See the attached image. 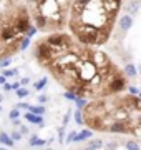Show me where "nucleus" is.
I'll return each mask as SVG.
<instances>
[{
	"label": "nucleus",
	"instance_id": "f257e3e1",
	"mask_svg": "<svg viewBox=\"0 0 141 150\" xmlns=\"http://www.w3.org/2000/svg\"><path fill=\"white\" fill-rule=\"evenodd\" d=\"M33 13L43 17L47 23V30L61 28L65 23V13L70 7V2H57V0H43V2H32Z\"/></svg>",
	"mask_w": 141,
	"mask_h": 150
},
{
	"label": "nucleus",
	"instance_id": "f03ea898",
	"mask_svg": "<svg viewBox=\"0 0 141 150\" xmlns=\"http://www.w3.org/2000/svg\"><path fill=\"white\" fill-rule=\"evenodd\" d=\"M70 28L75 33V37L85 45H101L108 40L110 30L103 28V30H96V28L90 27V25H83L80 20L76 18H70Z\"/></svg>",
	"mask_w": 141,
	"mask_h": 150
},
{
	"label": "nucleus",
	"instance_id": "7ed1b4c3",
	"mask_svg": "<svg viewBox=\"0 0 141 150\" xmlns=\"http://www.w3.org/2000/svg\"><path fill=\"white\" fill-rule=\"evenodd\" d=\"M125 87H126L125 79L118 74H113L108 80H106V88H108L111 93H118V92H121Z\"/></svg>",
	"mask_w": 141,
	"mask_h": 150
},
{
	"label": "nucleus",
	"instance_id": "20e7f679",
	"mask_svg": "<svg viewBox=\"0 0 141 150\" xmlns=\"http://www.w3.org/2000/svg\"><path fill=\"white\" fill-rule=\"evenodd\" d=\"M106 129L111 132V134H131L133 129H131L130 125H126L125 122H113L106 125Z\"/></svg>",
	"mask_w": 141,
	"mask_h": 150
},
{
	"label": "nucleus",
	"instance_id": "39448f33",
	"mask_svg": "<svg viewBox=\"0 0 141 150\" xmlns=\"http://www.w3.org/2000/svg\"><path fill=\"white\" fill-rule=\"evenodd\" d=\"M101 7H103V10L110 15H116V12L119 10V7L121 4L119 2H114V0H103L101 2Z\"/></svg>",
	"mask_w": 141,
	"mask_h": 150
},
{
	"label": "nucleus",
	"instance_id": "423d86ee",
	"mask_svg": "<svg viewBox=\"0 0 141 150\" xmlns=\"http://www.w3.org/2000/svg\"><path fill=\"white\" fill-rule=\"evenodd\" d=\"M131 25H133V18H131L130 15H123V17H119V28H121L123 32L130 30Z\"/></svg>",
	"mask_w": 141,
	"mask_h": 150
},
{
	"label": "nucleus",
	"instance_id": "0eeeda50",
	"mask_svg": "<svg viewBox=\"0 0 141 150\" xmlns=\"http://www.w3.org/2000/svg\"><path fill=\"white\" fill-rule=\"evenodd\" d=\"M25 118H27L28 123H35V125L43 127V117H40V115H33V113L27 112V113H25Z\"/></svg>",
	"mask_w": 141,
	"mask_h": 150
},
{
	"label": "nucleus",
	"instance_id": "6e6552de",
	"mask_svg": "<svg viewBox=\"0 0 141 150\" xmlns=\"http://www.w3.org/2000/svg\"><path fill=\"white\" fill-rule=\"evenodd\" d=\"M91 135H93L91 130L85 129V130H82L80 134H76V137H75V140H73V142H83V140H88V139H91Z\"/></svg>",
	"mask_w": 141,
	"mask_h": 150
},
{
	"label": "nucleus",
	"instance_id": "1a4fd4ad",
	"mask_svg": "<svg viewBox=\"0 0 141 150\" xmlns=\"http://www.w3.org/2000/svg\"><path fill=\"white\" fill-rule=\"evenodd\" d=\"M27 110L30 113H33V115H40V117L45 113V107H43V105H35V107H33V105H28Z\"/></svg>",
	"mask_w": 141,
	"mask_h": 150
},
{
	"label": "nucleus",
	"instance_id": "9d476101",
	"mask_svg": "<svg viewBox=\"0 0 141 150\" xmlns=\"http://www.w3.org/2000/svg\"><path fill=\"white\" fill-rule=\"evenodd\" d=\"M0 144L7 145V147H13V140L10 139V135L5 132H0Z\"/></svg>",
	"mask_w": 141,
	"mask_h": 150
},
{
	"label": "nucleus",
	"instance_id": "9b49d317",
	"mask_svg": "<svg viewBox=\"0 0 141 150\" xmlns=\"http://www.w3.org/2000/svg\"><path fill=\"white\" fill-rule=\"evenodd\" d=\"M125 75L126 77H136L138 75V69L133 64H126L125 65Z\"/></svg>",
	"mask_w": 141,
	"mask_h": 150
},
{
	"label": "nucleus",
	"instance_id": "f8f14e48",
	"mask_svg": "<svg viewBox=\"0 0 141 150\" xmlns=\"http://www.w3.org/2000/svg\"><path fill=\"white\" fill-rule=\"evenodd\" d=\"M30 145H32V147H42V145H47V140L38 139L37 135H32V137H30Z\"/></svg>",
	"mask_w": 141,
	"mask_h": 150
},
{
	"label": "nucleus",
	"instance_id": "ddd939ff",
	"mask_svg": "<svg viewBox=\"0 0 141 150\" xmlns=\"http://www.w3.org/2000/svg\"><path fill=\"white\" fill-rule=\"evenodd\" d=\"M88 147H90V149H93V150L101 149V147H103V140L95 139V140H91V142H90V145H88Z\"/></svg>",
	"mask_w": 141,
	"mask_h": 150
},
{
	"label": "nucleus",
	"instance_id": "4468645a",
	"mask_svg": "<svg viewBox=\"0 0 141 150\" xmlns=\"http://www.w3.org/2000/svg\"><path fill=\"white\" fill-rule=\"evenodd\" d=\"M28 45H30V38H27L25 35H23L22 40H20V45H18V48H20V50H27Z\"/></svg>",
	"mask_w": 141,
	"mask_h": 150
},
{
	"label": "nucleus",
	"instance_id": "2eb2a0df",
	"mask_svg": "<svg viewBox=\"0 0 141 150\" xmlns=\"http://www.w3.org/2000/svg\"><path fill=\"white\" fill-rule=\"evenodd\" d=\"M15 93H17V97H18V98H23V97H28V95H30V92H28L25 87H20V88H18Z\"/></svg>",
	"mask_w": 141,
	"mask_h": 150
},
{
	"label": "nucleus",
	"instance_id": "dca6fc26",
	"mask_svg": "<svg viewBox=\"0 0 141 150\" xmlns=\"http://www.w3.org/2000/svg\"><path fill=\"white\" fill-rule=\"evenodd\" d=\"M126 150H140V145L135 140H128L126 142Z\"/></svg>",
	"mask_w": 141,
	"mask_h": 150
},
{
	"label": "nucleus",
	"instance_id": "f3484780",
	"mask_svg": "<svg viewBox=\"0 0 141 150\" xmlns=\"http://www.w3.org/2000/svg\"><path fill=\"white\" fill-rule=\"evenodd\" d=\"M83 113H82V110H76L75 112V122L78 123V125H83V123H85V120H83Z\"/></svg>",
	"mask_w": 141,
	"mask_h": 150
},
{
	"label": "nucleus",
	"instance_id": "a211bd4d",
	"mask_svg": "<svg viewBox=\"0 0 141 150\" xmlns=\"http://www.w3.org/2000/svg\"><path fill=\"white\" fill-rule=\"evenodd\" d=\"M47 82H48L47 79H42V80H38L37 83L33 85V87H35V90H42V88H43V87L47 85Z\"/></svg>",
	"mask_w": 141,
	"mask_h": 150
},
{
	"label": "nucleus",
	"instance_id": "6ab92c4d",
	"mask_svg": "<svg viewBox=\"0 0 141 150\" xmlns=\"http://www.w3.org/2000/svg\"><path fill=\"white\" fill-rule=\"evenodd\" d=\"M75 103H76V107H78V110H82L83 107H87V98H76Z\"/></svg>",
	"mask_w": 141,
	"mask_h": 150
},
{
	"label": "nucleus",
	"instance_id": "aec40b11",
	"mask_svg": "<svg viewBox=\"0 0 141 150\" xmlns=\"http://www.w3.org/2000/svg\"><path fill=\"white\" fill-rule=\"evenodd\" d=\"M58 142L60 144L65 142V127H60L58 129Z\"/></svg>",
	"mask_w": 141,
	"mask_h": 150
},
{
	"label": "nucleus",
	"instance_id": "412c9836",
	"mask_svg": "<svg viewBox=\"0 0 141 150\" xmlns=\"http://www.w3.org/2000/svg\"><path fill=\"white\" fill-rule=\"evenodd\" d=\"M8 117H10L12 120H18V117H20V110H17V108L10 110V115H8Z\"/></svg>",
	"mask_w": 141,
	"mask_h": 150
},
{
	"label": "nucleus",
	"instance_id": "4be33fe9",
	"mask_svg": "<svg viewBox=\"0 0 141 150\" xmlns=\"http://www.w3.org/2000/svg\"><path fill=\"white\" fill-rule=\"evenodd\" d=\"M37 33V27H33V25H30V28L27 30V33H25V37L27 38H30V37H33Z\"/></svg>",
	"mask_w": 141,
	"mask_h": 150
},
{
	"label": "nucleus",
	"instance_id": "5701e85b",
	"mask_svg": "<svg viewBox=\"0 0 141 150\" xmlns=\"http://www.w3.org/2000/svg\"><path fill=\"white\" fill-rule=\"evenodd\" d=\"M10 62H12V60H10V57H7V59H3L2 62H0V67H2L3 70H7V67L10 65Z\"/></svg>",
	"mask_w": 141,
	"mask_h": 150
},
{
	"label": "nucleus",
	"instance_id": "b1692460",
	"mask_svg": "<svg viewBox=\"0 0 141 150\" xmlns=\"http://www.w3.org/2000/svg\"><path fill=\"white\" fill-rule=\"evenodd\" d=\"M128 90H130L131 97H135V95H138V93H140V88H138V87H135V85H131Z\"/></svg>",
	"mask_w": 141,
	"mask_h": 150
},
{
	"label": "nucleus",
	"instance_id": "393cba45",
	"mask_svg": "<svg viewBox=\"0 0 141 150\" xmlns=\"http://www.w3.org/2000/svg\"><path fill=\"white\" fill-rule=\"evenodd\" d=\"M13 75H17V70H3V77H5V79L13 77Z\"/></svg>",
	"mask_w": 141,
	"mask_h": 150
},
{
	"label": "nucleus",
	"instance_id": "a878e982",
	"mask_svg": "<svg viewBox=\"0 0 141 150\" xmlns=\"http://www.w3.org/2000/svg\"><path fill=\"white\" fill-rule=\"evenodd\" d=\"M70 117H71V112L68 110V112L65 113V117H63V125H61V127H66V123L70 122Z\"/></svg>",
	"mask_w": 141,
	"mask_h": 150
},
{
	"label": "nucleus",
	"instance_id": "bb28decb",
	"mask_svg": "<svg viewBox=\"0 0 141 150\" xmlns=\"http://www.w3.org/2000/svg\"><path fill=\"white\" fill-rule=\"evenodd\" d=\"M63 97H65L66 100H73V102H75V100H76V97L73 95L71 92H65V93H63Z\"/></svg>",
	"mask_w": 141,
	"mask_h": 150
},
{
	"label": "nucleus",
	"instance_id": "cd10ccee",
	"mask_svg": "<svg viewBox=\"0 0 141 150\" xmlns=\"http://www.w3.org/2000/svg\"><path fill=\"white\" fill-rule=\"evenodd\" d=\"M75 137H76V132H70L68 137H66V144H71V142L75 140Z\"/></svg>",
	"mask_w": 141,
	"mask_h": 150
},
{
	"label": "nucleus",
	"instance_id": "c85d7f7f",
	"mask_svg": "<svg viewBox=\"0 0 141 150\" xmlns=\"http://www.w3.org/2000/svg\"><path fill=\"white\" fill-rule=\"evenodd\" d=\"M10 139L15 142V140H20V139H22V135H20V132H13V134L10 135Z\"/></svg>",
	"mask_w": 141,
	"mask_h": 150
},
{
	"label": "nucleus",
	"instance_id": "c756f323",
	"mask_svg": "<svg viewBox=\"0 0 141 150\" xmlns=\"http://www.w3.org/2000/svg\"><path fill=\"white\" fill-rule=\"evenodd\" d=\"M116 149H118V144L116 142H111V144L106 145V150H116Z\"/></svg>",
	"mask_w": 141,
	"mask_h": 150
},
{
	"label": "nucleus",
	"instance_id": "7c9ffc66",
	"mask_svg": "<svg viewBox=\"0 0 141 150\" xmlns=\"http://www.w3.org/2000/svg\"><path fill=\"white\" fill-rule=\"evenodd\" d=\"M20 108H28V103H25V102L17 103V110H20Z\"/></svg>",
	"mask_w": 141,
	"mask_h": 150
},
{
	"label": "nucleus",
	"instance_id": "2f4dec72",
	"mask_svg": "<svg viewBox=\"0 0 141 150\" xmlns=\"http://www.w3.org/2000/svg\"><path fill=\"white\" fill-rule=\"evenodd\" d=\"M27 134H28V129L23 127V125H20V135H27Z\"/></svg>",
	"mask_w": 141,
	"mask_h": 150
},
{
	"label": "nucleus",
	"instance_id": "473e14b6",
	"mask_svg": "<svg viewBox=\"0 0 141 150\" xmlns=\"http://www.w3.org/2000/svg\"><path fill=\"white\" fill-rule=\"evenodd\" d=\"M47 100H48V97H47V95H40V97H38V102H40V103H45Z\"/></svg>",
	"mask_w": 141,
	"mask_h": 150
},
{
	"label": "nucleus",
	"instance_id": "72a5a7b5",
	"mask_svg": "<svg viewBox=\"0 0 141 150\" xmlns=\"http://www.w3.org/2000/svg\"><path fill=\"white\" fill-rule=\"evenodd\" d=\"M12 85V90H18V88H20V83H18V82H15V83H10Z\"/></svg>",
	"mask_w": 141,
	"mask_h": 150
},
{
	"label": "nucleus",
	"instance_id": "f704fd0d",
	"mask_svg": "<svg viewBox=\"0 0 141 150\" xmlns=\"http://www.w3.org/2000/svg\"><path fill=\"white\" fill-rule=\"evenodd\" d=\"M28 82H30V79H28V77H23V79H22V82H20V83H22V85H27Z\"/></svg>",
	"mask_w": 141,
	"mask_h": 150
},
{
	"label": "nucleus",
	"instance_id": "c9c22d12",
	"mask_svg": "<svg viewBox=\"0 0 141 150\" xmlns=\"http://www.w3.org/2000/svg\"><path fill=\"white\" fill-rule=\"evenodd\" d=\"M3 90H5V92L12 90V85H10V83H3Z\"/></svg>",
	"mask_w": 141,
	"mask_h": 150
},
{
	"label": "nucleus",
	"instance_id": "e433bc0d",
	"mask_svg": "<svg viewBox=\"0 0 141 150\" xmlns=\"http://www.w3.org/2000/svg\"><path fill=\"white\" fill-rule=\"evenodd\" d=\"M3 83H7V79L3 75H0V85H3Z\"/></svg>",
	"mask_w": 141,
	"mask_h": 150
},
{
	"label": "nucleus",
	"instance_id": "4c0bfd02",
	"mask_svg": "<svg viewBox=\"0 0 141 150\" xmlns=\"http://www.w3.org/2000/svg\"><path fill=\"white\" fill-rule=\"evenodd\" d=\"M138 95H140V97H138V98H140V100H141V92H140V93H138Z\"/></svg>",
	"mask_w": 141,
	"mask_h": 150
},
{
	"label": "nucleus",
	"instance_id": "58836bf2",
	"mask_svg": "<svg viewBox=\"0 0 141 150\" xmlns=\"http://www.w3.org/2000/svg\"><path fill=\"white\" fill-rule=\"evenodd\" d=\"M2 100H3V97H2V95H0V102H2Z\"/></svg>",
	"mask_w": 141,
	"mask_h": 150
},
{
	"label": "nucleus",
	"instance_id": "ea45409f",
	"mask_svg": "<svg viewBox=\"0 0 141 150\" xmlns=\"http://www.w3.org/2000/svg\"><path fill=\"white\" fill-rule=\"evenodd\" d=\"M85 150H93V149H90V147H87V149H85Z\"/></svg>",
	"mask_w": 141,
	"mask_h": 150
},
{
	"label": "nucleus",
	"instance_id": "a19ab883",
	"mask_svg": "<svg viewBox=\"0 0 141 150\" xmlns=\"http://www.w3.org/2000/svg\"><path fill=\"white\" fill-rule=\"evenodd\" d=\"M0 150H8V149H2V147H0Z\"/></svg>",
	"mask_w": 141,
	"mask_h": 150
}]
</instances>
